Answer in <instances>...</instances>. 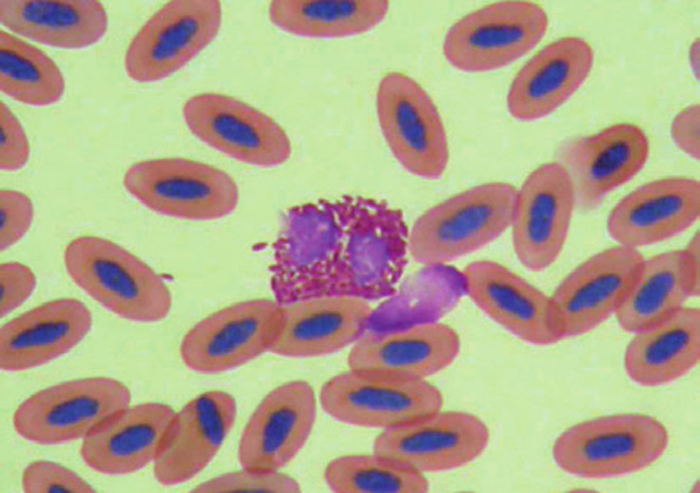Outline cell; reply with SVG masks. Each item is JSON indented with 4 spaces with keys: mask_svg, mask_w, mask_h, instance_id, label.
<instances>
[{
    "mask_svg": "<svg viewBox=\"0 0 700 493\" xmlns=\"http://www.w3.org/2000/svg\"><path fill=\"white\" fill-rule=\"evenodd\" d=\"M21 486L27 493H93L94 487L75 471L53 461L36 460L22 472Z\"/></svg>",
    "mask_w": 700,
    "mask_h": 493,
    "instance_id": "32",
    "label": "cell"
},
{
    "mask_svg": "<svg viewBox=\"0 0 700 493\" xmlns=\"http://www.w3.org/2000/svg\"><path fill=\"white\" fill-rule=\"evenodd\" d=\"M516 193L510 183L487 182L432 206L408 230V255L442 265L493 242L511 226Z\"/></svg>",
    "mask_w": 700,
    "mask_h": 493,
    "instance_id": "2",
    "label": "cell"
},
{
    "mask_svg": "<svg viewBox=\"0 0 700 493\" xmlns=\"http://www.w3.org/2000/svg\"><path fill=\"white\" fill-rule=\"evenodd\" d=\"M669 432L653 416L621 413L579 422L554 441L552 457L563 472L584 479H608L642 471L669 445Z\"/></svg>",
    "mask_w": 700,
    "mask_h": 493,
    "instance_id": "3",
    "label": "cell"
},
{
    "mask_svg": "<svg viewBox=\"0 0 700 493\" xmlns=\"http://www.w3.org/2000/svg\"><path fill=\"white\" fill-rule=\"evenodd\" d=\"M690 297L682 249L659 253L644 258L616 320L624 331L636 333L670 317Z\"/></svg>",
    "mask_w": 700,
    "mask_h": 493,
    "instance_id": "27",
    "label": "cell"
},
{
    "mask_svg": "<svg viewBox=\"0 0 700 493\" xmlns=\"http://www.w3.org/2000/svg\"><path fill=\"white\" fill-rule=\"evenodd\" d=\"M460 348V336L453 327L422 322L388 332L363 333L352 344L347 365L427 380L451 365Z\"/></svg>",
    "mask_w": 700,
    "mask_h": 493,
    "instance_id": "23",
    "label": "cell"
},
{
    "mask_svg": "<svg viewBox=\"0 0 700 493\" xmlns=\"http://www.w3.org/2000/svg\"><path fill=\"white\" fill-rule=\"evenodd\" d=\"M195 493H298L301 485L292 476L279 471H253L242 468L213 477L195 486Z\"/></svg>",
    "mask_w": 700,
    "mask_h": 493,
    "instance_id": "31",
    "label": "cell"
},
{
    "mask_svg": "<svg viewBox=\"0 0 700 493\" xmlns=\"http://www.w3.org/2000/svg\"><path fill=\"white\" fill-rule=\"evenodd\" d=\"M593 62L591 45L580 37H562L547 44L514 77L506 99L509 113L521 121L551 114L582 85Z\"/></svg>",
    "mask_w": 700,
    "mask_h": 493,
    "instance_id": "22",
    "label": "cell"
},
{
    "mask_svg": "<svg viewBox=\"0 0 700 493\" xmlns=\"http://www.w3.org/2000/svg\"><path fill=\"white\" fill-rule=\"evenodd\" d=\"M130 402V390L117 379H73L41 389L25 399L13 414V427L27 441L64 444L83 439Z\"/></svg>",
    "mask_w": 700,
    "mask_h": 493,
    "instance_id": "6",
    "label": "cell"
},
{
    "mask_svg": "<svg viewBox=\"0 0 700 493\" xmlns=\"http://www.w3.org/2000/svg\"><path fill=\"white\" fill-rule=\"evenodd\" d=\"M388 10L386 0H274L268 16L279 29L294 35L338 38L373 29Z\"/></svg>",
    "mask_w": 700,
    "mask_h": 493,
    "instance_id": "28",
    "label": "cell"
},
{
    "mask_svg": "<svg viewBox=\"0 0 700 493\" xmlns=\"http://www.w3.org/2000/svg\"><path fill=\"white\" fill-rule=\"evenodd\" d=\"M0 21L33 41L64 49H80L99 41L108 16L97 0H1Z\"/></svg>",
    "mask_w": 700,
    "mask_h": 493,
    "instance_id": "26",
    "label": "cell"
},
{
    "mask_svg": "<svg viewBox=\"0 0 700 493\" xmlns=\"http://www.w3.org/2000/svg\"><path fill=\"white\" fill-rule=\"evenodd\" d=\"M683 259L686 274L688 276L692 297H697L700 294V237L699 232H696L684 249Z\"/></svg>",
    "mask_w": 700,
    "mask_h": 493,
    "instance_id": "37",
    "label": "cell"
},
{
    "mask_svg": "<svg viewBox=\"0 0 700 493\" xmlns=\"http://www.w3.org/2000/svg\"><path fill=\"white\" fill-rule=\"evenodd\" d=\"M376 112L383 137L404 169L429 180L444 174L449 161L446 130L419 83L401 72L386 74L377 88Z\"/></svg>",
    "mask_w": 700,
    "mask_h": 493,
    "instance_id": "7",
    "label": "cell"
},
{
    "mask_svg": "<svg viewBox=\"0 0 700 493\" xmlns=\"http://www.w3.org/2000/svg\"><path fill=\"white\" fill-rule=\"evenodd\" d=\"M319 402L337 421L384 430L437 411L444 400L426 379L348 369L322 385Z\"/></svg>",
    "mask_w": 700,
    "mask_h": 493,
    "instance_id": "5",
    "label": "cell"
},
{
    "mask_svg": "<svg viewBox=\"0 0 700 493\" xmlns=\"http://www.w3.org/2000/svg\"><path fill=\"white\" fill-rule=\"evenodd\" d=\"M700 359V311L682 307L658 324L634 333L623 365L627 376L643 387L672 383Z\"/></svg>",
    "mask_w": 700,
    "mask_h": 493,
    "instance_id": "25",
    "label": "cell"
},
{
    "mask_svg": "<svg viewBox=\"0 0 700 493\" xmlns=\"http://www.w3.org/2000/svg\"><path fill=\"white\" fill-rule=\"evenodd\" d=\"M281 305L268 298L236 302L197 322L180 344L182 362L201 374L240 367L270 351L279 331Z\"/></svg>",
    "mask_w": 700,
    "mask_h": 493,
    "instance_id": "10",
    "label": "cell"
},
{
    "mask_svg": "<svg viewBox=\"0 0 700 493\" xmlns=\"http://www.w3.org/2000/svg\"><path fill=\"white\" fill-rule=\"evenodd\" d=\"M649 150L648 137L639 126L617 123L565 140L558 147L557 162L572 181L576 207L591 211L643 168Z\"/></svg>",
    "mask_w": 700,
    "mask_h": 493,
    "instance_id": "15",
    "label": "cell"
},
{
    "mask_svg": "<svg viewBox=\"0 0 700 493\" xmlns=\"http://www.w3.org/2000/svg\"><path fill=\"white\" fill-rule=\"evenodd\" d=\"M336 493H425L426 475L409 465L380 454H348L328 462L323 473Z\"/></svg>",
    "mask_w": 700,
    "mask_h": 493,
    "instance_id": "30",
    "label": "cell"
},
{
    "mask_svg": "<svg viewBox=\"0 0 700 493\" xmlns=\"http://www.w3.org/2000/svg\"><path fill=\"white\" fill-rule=\"evenodd\" d=\"M72 281L114 314L158 322L169 314L172 295L162 276L122 246L98 236H79L63 254Z\"/></svg>",
    "mask_w": 700,
    "mask_h": 493,
    "instance_id": "1",
    "label": "cell"
},
{
    "mask_svg": "<svg viewBox=\"0 0 700 493\" xmlns=\"http://www.w3.org/2000/svg\"><path fill=\"white\" fill-rule=\"evenodd\" d=\"M175 413L170 405L160 402L128 405L83 438L81 458L101 474L135 473L155 460Z\"/></svg>",
    "mask_w": 700,
    "mask_h": 493,
    "instance_id": "24",
    "label": "cell"
},
{
    "mask_svg": "<svg viewBox=\"0 0 700 493\" xmlns=\"http://www.w3.org/2000/svg\"><path fill=\"white\" fill-rule=\"evenodd\" d=\"M36 276L27 265L3 262L0 265V316H7L21 306L32 294Z\"/></svg>",
    "mask_w": 700,
    "mask_h": 493,
    "instance_id": "35",
    "label": "cell"
},
{
    "mask_svg": "<svg viewBox=\"0 0 700 493\" xmlns=\"http://www.w3.org/2000/svg\"><path fill=\"white\" fill-rule=\"evenodd\" d=\"M548 16L531 1H500L454 23L443 42L446 60L465 72L507 66L531 51L544 37Z\"/></svg>",
    "mask_w": 700,
    "mask_h": 493,
    "instance_id": "8",
    "label": "cell"
},
{
    "mask_svg": "<svg viewBox=\"0 0 700 493\" xmlns=\"http://www.w3.org/2000/svg\"><path fill=\"white\" fill-rule=\"evenodd\" d=\"M123 185L150 210L182 219L222 218L239 201V188L228 173L180 157L136 162L125 172Z\"/></svg>",
    "mask_w": 700,
    "mask_h": 493,
    "instance_id": "4",
    "label": "cell"
},
{
    "mask_svg": "<svg viewBox=\"0 0 700 493\" xmlns=\"http://www.w3.org/2000/svg\"><path fill=\"white\" fill-rule=\"evenodd\" d=\"M489 428L478 416L439 409L407 423L384 429L372 452L399 460L426 474L461 468L486 449Z\"/></svg>",
    "mask_w": 700,
    "mask_h": 493,
    "instance_id": "14",
    "label": "cell"
},
{
    "mask_svg": "<svg viewBox=\"0 0 700 493\" xmlns=\"http://www.w3.org/2000/svg\"><path fill=\"white\" fill-rule=\"evenodd\" d=\"M464 288L491 320L520 340L538 346L559 342L551 323L550 296L492 260H476L462 270Z\"/></svg>",
    "mask_w": 700,
    "mask_h": 493,
    "instance_id": "20",
    "label": "cell"
},
{
    "mask_svg": "<svg viewBox=\"0 0 700 493\" xmlns=\"http://www.w3.org/2000/svg\"><path fill=\"white\" fill-rule=\"evenodd\" d=\"M235 398L222 390L205 391L175 413L153 461V474L163 486L185 483L217 455L234 426Z\"/></svg>",
    "mask_w": 700,
    "mask_h": 493,
    "instance_id": "17",
    "label": "cell"
},
{
    "mask_svg": "<svg viewBox=\"0 0 700 493\" xmlns=\"http://www.w3.org/2000/svg\"><path fill=\"white\" fill-rule=\"evenodd\" d=\"M30 145L25 130L12 112L0 104V166L5 171L21 169L28 161Z\"/></svg>",
    "mask_w": 700,
    "mask_h": 493,
    "instance_id": "34",
    "label": "cell"
},
{
    "mask_svg": "<svg viewBox=\"0 0 700 493\" xmlns=\"http://www.w3.org/2000/svg\"><path fill=\"white\" fill-rule=\"evenodd\" d=\"M644 260L638 249L616 245L574 268L550 296L559 340L584 335L615 315Z\"/></svg>",
    "mask_w": 700,
    "mask_h": 493,
    "instance_id": "11",
    "label": "cell"
},
{
    "mask_svg": "<svg viewBox=\"0 0 700 493\" xmlns=\"http://www.w3.org/2000/svg\"><path fill=\"white\" fill-rule=\"evenodd\" d=\"M34 216L31 199L17 190L0 192V246L4 251L17 243L28 231Z\"/></svg>",
    "mask_w": 700,
    "mask_h": 493,
    "instance_id": "33",
    "label": "cell"
},
{
    "mask_svg": "<svg viewBox=\"0 0 700 493\" xmlns=\"http://www.w3.org/2000/svg\"><path fill=\"white\" fill-rule=\"evenodd\" d=\"M92 326L89 308L75 298L45 302L2 325L0 367L19 372L42 366L73 349Z\"/></svg>",
    "mask_w": 700,
    "mask_h": 493,
    "instance_id": "21",
    "label": "cell"
},
{
    "mask_svg": "<svg viewBox=\"0 0 700 493\" xmlns=\"http://www.w3.org/2000/svg\"><path fill=\"white\" fill-rule=\"evenodd\" d=\"M700 109L692 104L682 109L671 124V137L677 147L692 159L700 158Z\"/></svg>",
    "mask_w": 700,
    "mask_h": 493,
    "instance_id": "36",
    "label": "cell"
},
{
    "mask_svg": "<svg viewBox=\"0 0 700 493\" xmlns=\"http://www.w3.org/2000/svg\"><path fill=\"white\" fill-rule=\"evenodd\" d=\"M0 89L18 102L47 106L62 98L65 81L57 64L42 50L1 30Z\"/></svg>",
    "mask_w": 700,
    "mask_h": 493,
    "instance_id": "29",
    "label": "cell"
},
{
    "mask_svg": "<svg viewBox=\"0 0 700 493\" xmlns=\"http://www.w3.org/2000/svg\"><path fill=\"white\" fill-rule=\"evenodd\" d=\"M188 129L210 147L247 164L274 167L291 155V142L270 116L226 94L191 96L182 110Z\"/></svg>",
    "mask_w": 700,
    "mask_h": 493,
    "instance_id": "12",
    "label": "cell"
},
{
    "mask_svg": "<svg viewBox=\"0 0 700 493\" xmlns=\"http://www.w3.org/2000/svg\"><path fill=\"white\" fill-rule=\"evenodd\" d=\"M689 61L693 73L699 78V40L693 41L689 50Z\"/></svg>",
    "mask_w": 700,
    "mask_h": 493,
    "instance_id": "38",
    "label": "cell"
},
{
    "mask_svg": "<svg viewBox=\"0 0 700 493\" xmlns=\"http://www.w3.org/2000/svg\"><path fill=\"white\" fill-rule=\"evenodd\" d=\"M221 22L218 0L167 2L129 43L124 59L127 75L140 83L172 75L214 40Z\"/></svg>",
    "mask_w": 700,
    "mask_h": 493,
    "instance_id": "9",
    "label": "cell"
},
{
    "mask_svg": "<svg viewBox=\"0 0 700 493\" xmlns=\"http://www.w3.org/2000/svg\"><path fill=\"white\" fill-rule=\"evenodd\" d=\"M317 398L311 384L284 382L260 401L238 444V461L253 471H279L307 442L315 424Z\"/></svg>",
    "mask_w": 700,
    "mask_h": 493,
    "instance_id": "16",
    "label": "cell"
},
{
    "mask_svg": "<svg viewBox=\"0 0 700 493\" xmlns=\"http://www.w3.org/2000/svg\"><path fill=\"white\" fill-rule=\"evenodd\" d=\"M576 207L572 181L557 161L539 165L517 189L511 223L520 263L539 272L551 266L566 242Z\"/></svg>",
    "mask_w": 700,
    "mask_h": 493,
    "instance_id": "13",
    "label": "cell"
},
{
    "mask_svg": "<svg viewBox=\"0 0 700 493\" xmlns=\"http://www.w3.org/2000/svg\"><path fill=\"white\" fill-rule=\"evenodd\" d=\"M373 307L356 294H329L281 305V321L270 352L290 358L329 355L353 344Z\"/></svg>",
    "mask_w": 700,
    "mask_h": 493,
    "instance_id": "18",
    "label": "cell"
},
{
    "mask_svg": "<svg viewBox=\"0 0 700 493\" xmlns=\"http://www.w3.org/2000/svg\"><path fill=\"white\" fill-rule=\"evenodd\" d=\"M699 214V181L666 177L645 183L623 197L609 213L607 231L618 245L638 249L676 236Z\"/></svg>",
    "mask_w": 700,
    "mask_h": 493,
    "instance_id": "19",
    "label": "cell"
}]
</instances>
